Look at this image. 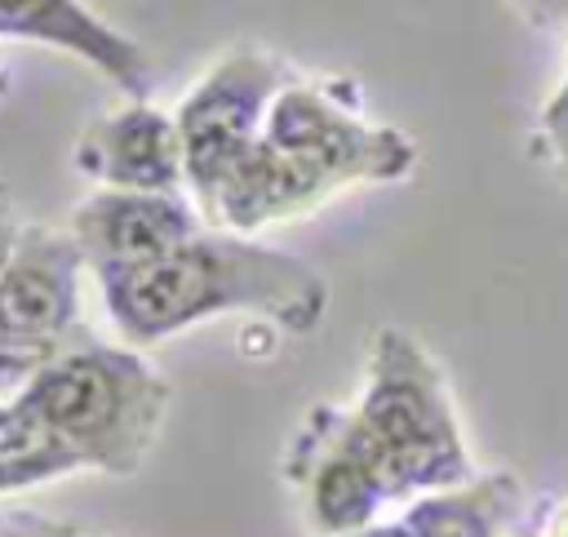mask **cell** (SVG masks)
<instances>
[{
  "label": "cell",
  "mask_w": 568,
  "mask_h": 537,
  "mask_svg": "<svg viewBox=\"0 0 568 537\" xmlns=\"http://www.w3.org/2000/svg\"><path fill=\"white\" fill-rule=\"evenodd\" d=\"M532 533L537 537H568V493L564 497H546L532 510Z\"/></svg>",
  "instance_id": "15"
},
{
  "label": "cell",
  "mask_w": 568,
  "mask_h": 537,
  "mask_svg": "<svg viewBox=\"0 0 568 537\" xmlns=\"http://www.w3.org/2000/svg\"><path fill=\"white\" fill-rule=\"evenodd\" d=\"M80 457L111 475H133L169 413V382L129 351L53 355L22 395Z\"/></svg>",
  "instance_id": "4"
},
{
  "label": "cell",
  "mask_w": 568,
  "mask_h": 537,
  "mask_svg": "<svg viewBox=\"0 0 568 537\" xmlns=\"http://www.w3.org/2000/svg\"><path fill=\"white\" fill-rule=\"evenodd\" d=\"M49 359H53V342L0 333V391H9L18 382H31Z\"/></svg>",
  "instance_id": "14"
},
{
  "label": "cell",
  "mask_w": 568,
  "mask_h": 537,
  "mask_svg": "<svg viewBox=\"0 0 568 537\" xmlns=\"http://www.w3.org/2000/svg\"><path fill=\"white\" fill-rule=\"evenodd\" d=\"M84 466V457L27 404H0V493Z\"/></svg>",
  "instance_id": "12"
},
{
  "label": "cell",
  "mask_w": 568,
  "mask_h": 537,
  "mask_svg": "<svg viewBox=\"0 0 568 537\" xmlns=\"http://www.w3.org/2000/svg\"><path fill=\"white\" fill-rule=\"evenodd\" d=\"M284 479L302 497L315 537H342L373 524L390 497L351 430L346 404H311L284 448Z\"/></svg>",
  "instance_id": "6"
},
{
  "label": "cell",
  "mask_w": 568,
  "mask_h": 537,
  "mask_svg": "<svg viewBox=\"0 0 568 537\" xmlns=\"http://www.w3.org/2000/svg\"><path fill=\"white\" fill-rule=\"evenodd\" d=\"M342 537H417V533H413L408 519L399 515V519H373V524H364V528H355V533H342Z\"/></svg>",
  "instance_id": "17"
},
{
  "label": "cell",
  "mask_w": 568,
  "mask_h": 537,
  "mask_svg": "<svg viewBox=\"0 0 568 537\" xmlns=\"http://www.w3.org/2000/svg\"><path fill=\"white\" fill-rule=\"evenodd\" d=\"M532 146H537V155H541L559 178H568V80H564V84L550 93V102L541 107Z\"/></svg>",
  "instance_id": "13"
},
{
  "label": "cell",
  "mask_w": 568,
  "mask_h": 537,
  "mask_svg": "<svg viewBox=\"0 0 568 537\" xmlns=\"http://www.w3.org/2000/svg\"><path fill=\"white\" fill-rule=\"evenodd\" d=\"M524 510V484L510 470L470 475L404 501V519L417 537H506Z\"/></svg>",
  "instance_id": "11"
},
{
  "label": "cell",
  "mask_w": 568,
  "mask_h": 537,
  "mask_svg": "<svg viewBox=\"0 0 568 537\" xmlns=\"http://www.w3.org/2000/svg\"><path fill=\"white\" fill-rule=\"evenodd\" d=\"M506 537H537V533H532V510H524V515H519V524H515Z\"/></svg>",
  "instance_id": "18"
},
{
  "label": "cell",
  "mask_w": 568,
  "mask_h": 537,
  "mask_svg": "<svg viewBox=\"0 0 568 537\" xmlns=\"http://www.w3.org/2000/svg\"><path fill=\"white\" fill-rule=\"evenodd\" d=\"M0 36L62 49L102 71L129 98L151 93V62L142 44L98 18L84 0H0Z\"/></svg>",
  "instance_id": "9"
},
{
  "label": "cell",
  "mask_w": 568,
  "mask_h": 537,
  "mask_svg": "<svg viewBox=\"0 0 568 537\" xmlns=\"http://www.w3.org/2000/svg\"><path fill=\"white\" fill-rule=\"evenodd\" d=\"M293 80L288 62L271 49L240 44L222 53L182 98L178 107V138H182V164L186 186L200 204V213L213 204L226 173L253 151V142L266 129L271 102Z\"/></svg>",
  "instance_id": "5"
},
{
  "label": "cell",
  "mask_w": 568,
  "mask_h": 537,
  "mask_svg": "<svg viewBox=\"0 0 568 537\" xmlns=\"http://www.w3.org/2000/svg\"><path fill=\"white\" fill-rule=\"evenodd\" d=\"M9 244H13V240H9V226L0 222V271H4V262H9Z\"/></svg>",
  "instance_id": "19"
},
{
  "label": "cell",
  "mask_w": 568,
  "mask_h": 537,
  "mask_svg": "<svg viewBox=\"0 0 568 537\" xmlns=\"http://www.w3.org/2000/svg\"><path fill=\"white\" fill-rule=\"evenodd\" d=\"M98 284L115 328L138 346L231 311L262 315L297 337L328 315V280L311 262L226 226H204L151 262L98 271Z\"/></svg>",
  "instance_id": "2"
},
{
  "label": "cell",
  "mask_w": 568,
  "mask_h": 537,
  "mask_svg": "<svg viewBox=\"0 0 568 537\" xmlns=\"http://www.w3.org/2000/svg\"><path fill=\"white\" fill-rule=\"evenodd\" d=\"M80 244L31 231L0 271V333L53 342L75 315Z\"/></svg>",
  "instance_id": "10"
},
{
  "label": "cell",
  "mask_w": 568,
  "mask_h": 537,
  "mask_svg": "<svg viewBox=\"0 0 568 537\" xmlns=\"http://www.w3.org/2000/svg\"><path fill=\"white\" fill-rule=\"evenodd\" d=\"M204 231L200 213L182 191H115L102 186L71 213V240L80 244L93 271L138 266Z\"/></svg>",
  "instance_id": "7"
},
{
  "label": "cell",
  "mask_w": 568,
  "mask_h": 537,
  "mask_svg": "<svg viewBox=\"0 0 568 537\" xmlns=\"http://www.w3.org/2000/svg\"><path fill=\"white\" fill-rule=\"evenodd\" d=\"M532 27H564L568 22V0H510Z\"/></svg>",
  "instance_id": "16"
},
{
  "label": "cell",
  "mask_w": 568,
  "mask_h": 537,
  "mask_svg": "<svg viewBox=\"0 0 568 537\" xmlns=\"http://www.w3.org/2000/svg\"><path fill=\"white\" fill-rule=\"evenodd\" d=\"M417 173V142L364 115L359 93L337 80H288L271 102L253 151L226 173L204 217L253 235L328 204L351 186H386Z\"/></svg>",
  "instance_id": "1"
},
{
  "label": "cell",
  "mask_w": 568,
  "mask_h": 537,
  "mask_svg": "<svg viewBox=\"0 0 568 537\" xmlns=\"http://www.w3.org/2000/svg\"><path fill=\"white\" fill-rule=\"evenodd\" d=\"M75 169L115 191H178L186 186L178 120L146 98H133L80 133Z\"/></svg>",
  "instance_id": "8"
},
{
  "label": "cell",
  "mask_w": 568,
  "mask_h": 537,
  "mask_svg": "<svg viewBox=\"0 0 568 537\" xmlns=\"http://www.w3.org/2000/svg\"><path fill=\"white\" fill-rule=\"evenodd\" d=\"M351 430L368 453L390 506L475 475L453 386L422 337L382 324L368 342L364 386L351 404Z\"/></svg>",
  "instance_id": "3"
}]
</instances>
